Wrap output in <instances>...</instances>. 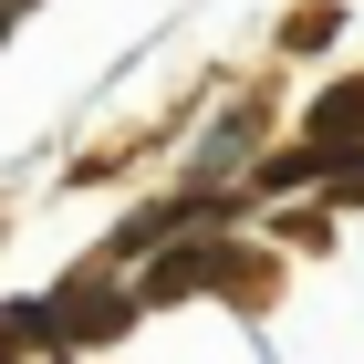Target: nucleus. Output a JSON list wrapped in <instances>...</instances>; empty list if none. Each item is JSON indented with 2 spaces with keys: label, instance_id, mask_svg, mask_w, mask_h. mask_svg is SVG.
<instances>
[{
  "label": "nucleus",
  "instance_id": "nucleus-1",
  "mask_svg": "<svg viewBox=\"0 0 364 364\" xmlns=\"http://www.w3.org/2000/svg\"><path fill=\"white\" fill-rule=\"evenodd\" d=\"M312 146H323V156H343V146H364V84H333L323 105H312Z\"/></svg>",
  "mask_w": 364,
  "mask_h": 364
}]
</instances>
